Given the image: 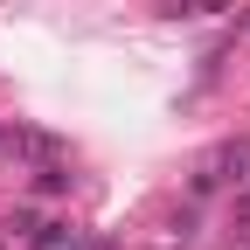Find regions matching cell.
<instances>
[{
	"instance_id": "obj_1",
	"label": "cell",
	"mask_w": 250,
	"mask_h": 250,
	"mask_svg": "<svg viewBox=\"0 0 250 250\" xmlns=\"http://www.w3.org/2000/svg\"><path fill=\"white\" fill-rule=\"evenodd\" d=\"M28 250H83V236H77L70 223H42L35 236H28Z\"/></svg>"
},
{
	"instance_id": "obj_2",
	"label": "cell",
	"mask_w": 250,
	"mask_h": 250,
	"mask_svg": "<svg viewBox=\"0 0 250 250\" xmlns=\"http://www.w3.org/2000/svg\"><path fill=\"white\" fill-rule=\"evenodd\" d=\"M35 188H42V195H62V188H70V167H62V153L35 167Z\"/></svg>"
},
{
	"instance_id": "obj_3",
	"label": "cell",
	"mask_w": 250,
	"mask_h": 250,
	"mask_svg": "<svg viewBox=\"0 0 250 250\" xmlns=\"http://www.w3.org/2000/svg\"><path fill=\"white\" fill-rule=\"evenodd\" d=\"M7 229H14V236L28 243V236H35V229H42V215H35V208H21V215H7Z\"/></svg>"
},
{
	"instance_id": "obj_4",
	"label": "cell",
	"mask_w": 250,
	"mask_h": 250,
	"mask_svg": "<svg viewBox=\"0 0 250 250\" xmlns=\"http://www.w3.org/2000/svg\"><path fill=\"white\" fill-rule=\"evenodd\" d=\"M98 250H111V243H98Z\"/></svg>"
}]
</instances>
